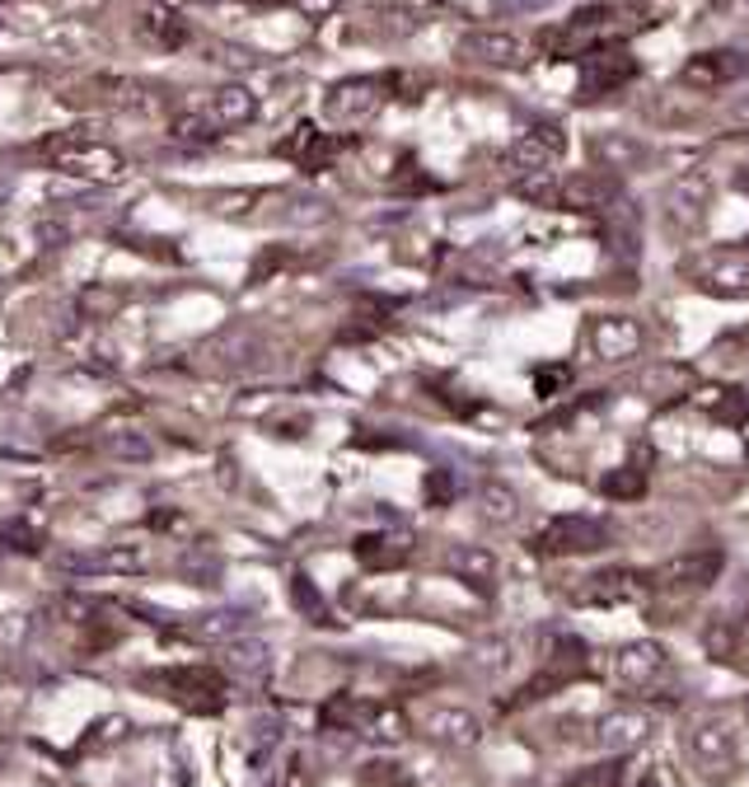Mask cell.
Masks as SVG:
<instances>
[{"instance_id":"cell-1","label":"cell","mask_w":749,"mask_h":787,"mask_svg":"<svg viewBox=\"0 0 749 787\" xmlns=\"http://www.w3.org/2000/svg\"><path fill=\"white\" fill-rule=\"evenodd\" d=\"M632 76H638V57L623 42H595L581 57V99H600L609 89H623Z\"/></svg>"},{"instance_id":"cell-2","label":"cell","mask_w":749,"mask_h":787,"mask_svg":"<svg viewBox=\"0 0 749 787\" xmlns=\"http://www.w3.org/2000/svg\"><path fill=\"white\" fill-rule=\"evenodd\" d=\"M689 755L702 778H731V769L740 764V731L731 722H698L689 731Z\"/></svg>"},{"instance_id":"cell-3","label":"cell","mask_w":749,"mask_h":787,"mask_svg":"<svg viewBox=\"0 0 749 787\" xmlns=\"http://www.w3.org/2000/svg\"><path fill=\"white\" fill-rule=\"evenodd\" d=\"M666 666H670L666 647H661V642H651V638L623 642V647L614 651V661H609V670H614V685H619V689H651V685L666 675Z\"/></svg>"},{"instance_id":"cell-4","label":"cell","mask_w":749,"mask_h":787,"mask_svg":"<svg viewBox=\"0 0 749 787\" xmlns=\"http://www.w3.org/2000/svg\"><path fill=\"white\" fill-rule=\"evenodd\" d=\"M749 71V52L740 48H712V52H693L684 66H679V85L689 89H721L736 85Z\"/></svg>"},{"instance_id":"cell-5","label":"cell","mask_w":749,"mask_h":787,"mask_svg":"<svg viewBox=\"0 0 749 787\" xmlns=\"http://www.w3.org/2000/svg\"><path fill=\"white\" fill-rule=\"evenodd\" d=\"M647 736H651V717L642 708H609L595 717V746L604 755L638 750V746H647Z\"/></svg>"},{"instance_id":"cell-6","label":"cell","mask_w":749,"mask_h":787,"mask_svg":"<svg viewBox=\"0 0 749 787\" xmlns=\"http://www.w3.org/2000/svg\"><path fill=\"white\" fill-rule=\"evenodd\" d=\"M590 352L600 362H632L642 352V324L632 314H600L590 324Z\"/></svg>"},{"instance_id":"cell-7","label":"cell","mask_w":749,"mask_h":787,"mask_svg":"<svg viewBox=\"0 0 749 787\" xmlns=\"http://www.w3.org/2000/svg\"><path fill=\"white\" fill-rule=\"evenodd\" d=\"M604 539L609 530L600 521H590V515H562V521H553L549 530L539 534V553H562V558H572V553H595L604 549Z\"/></svg>"},{"instance_id":"cell-8","label":"cell","mask_w":749,"mask_h":787,"mask_svg":"<svg viewBox=\"0 0 749 787\" xmlns=\"http://www.w3.org/2000/svg\"><path fill=\"white\" fill-rule=\"evenodd\" d=\"M721 549H693V553H679L670 562H661L651 577L656 587H684V591H698V587H712L717 572H721Z\"/></svg>"},{"instance_id":"cell-9","label":"cell","mask_w":749,"mask_h":787,"mask_svg":"<svg viewBox=\"0 0 749 787\" xmlns=\"http://www.w3.org/2000/svg\"><path fill=\"white\" fill-rule=\"evenodd\" d=\"M384 104V80H371V76H361V80H343V85H333V95H328V118L333 122H366L371 112H380Z\"/></svg>"},{"instance_id":"cell-10","label":"cell","mask_w":749,"mask_h":787,"mask_svg":"<svg viewBox=\"0 0 749 787\" xmlns=\"http://www.w3.org/2000/svg\"><path fill=\"white\" fill-rule=\"evenodd\" d=\"M445 562H450V572H455L469 591H479V596H492V591H496L502 562H496L492 549H483V544H455Z\"/></svg>"},{"instance_id":"cell-11","label":"cell","mask_w":749,"mask_h":787,"mask_svg":"<svg viewBox=\"0 0 749 787\" xmlns=\"http://www.w3.org/2000/svg\"><path fill=\"white\" fill-rule=\"evenodd\" d=\"M619 201H623L619 188L609 184L604 174H566L558 207H566V211H609V207H619Z\"/></svg>"},{"instance_id":"cell-12","label":"cell","mask_w":749,"mask_h":787,"mask_svg":"<svg viewBox=\"0 0 749 787\" xmlns=\"http://www.w3.org/2000/svg\"><path fill=\"white\" fill-rule=\"evenodd\" d=\"M712 207V178L708 174H679L674 188H670V220H679L684 230H693V225L708 216Z\"/></svg>"},{"instance_id":"cell-13","label":"cell","mask_w":749,"mask_h":787,"mask_svg":"<svg viewBox=\"0 0 749 787\" xmlns=\"http://www.w3.org/2000/svg\"><path fill=\"white\" fill-rule=\"evenodd\" d=\"M590 155L600 160L604 174H623V169H638L647 160V146L638 137H628V131H600V137L590 141Z\"/></svg>"},{"instance_id":"cell-14","label":"cell","mask_w":749,"mask_h":787,"mask_svg":"<svg viewBox=\"0 0 749 787\" xmlns=\"http://www.w3.org/2000/svg\"><path fill=\"white\" fill-rule=\"evenodd\" d=\"M426 731L441 740V746H460V750H469V746H479L483 740V722L473 717L469 708H441V712H431L426 717Z\"/></svg>"},{"instance_id":"cell-15","label":"cell","mask_w":749,"mask_h":787,"mask_svg":"<svg viewBox=\"0 0 749 787\" xmlns=\"http://www.w3.org/2000/svg\"><path fill=\"white\" fill-rule=\"evenodd\" d=\"M632 596H638V572H623V568L595 572L576 587L581 604H619V600H632Z\"/></svg>"},{"instance_id":"cell-16","label":"cell","mask_w":749,"mask_h":787,"mask_svg":"<svg viewBox=\"0 0 749 787\" xmlns=\"http://www.w3.org/2000/svg\"><path fill=\"white\" fill-rule=\"evenodd\" d=\"M464 52L487 61V66H520V61H525V42H520L515 33L487 29V33H469L464 38Z\"/></svg>"},{"instance_id":"cell-17","label":"cell","mask_w":749,"mask_h":787,"mask_svg":"<svg viewBox=\"0 0 749 787\" xmlns=\"http://www.w3.org/2000/svg\"><path fill=\"white\" fill-rule=\"evenodd\" d=\"M698 286L708 291V296H721V301H749V263H712L708 273L698 277Z\"/></svg>"},{"instance_id":"cell-18","label":"cell","mask_w":749,"mask_h":787,"mask_svg":"<svg viewBox=\"0 0 749 787\" xmlns=\"http://www.w3.org/2000/svg\"><path fill=\"white\" fill-rule=\"evenodd\" d=\"M211 118L220 127H244V122H254L258 118V99H254V89H244V85H225L211 95Z\"/></svg>"},{"instance_id":"cell-19","label":"cell","mask_w":749,"mask_h":787,"mask_svg":"<svg viewBox=\"0 0 749 787\" xmlns=\"http://www.w3.org/2000/svg\"><path fill=\"white\" fill-rule=\"evenodd\" d=\"M479 502H483V521L487 525H496V530H511L515 521H520V492L511 488V483H483V492H479Z\"/></svg>"},{"instance_id":"cell-20","label":"cell","mask_w":749,"mask_h":787,"mask_svg":"<svg viewBox=\"0 0 749 787\" xmlns=\"http://www.w3.org/2000/svg\"><path fill=\"white\" fill-rule=\"evenodd\" d=\"M642 390H647L656 403H670V399H679V394L693 390V371H689V366H674V362L651 366V371L642 375Z\"/></svg>"},{"instance_id":"cell-21","label":"cell","mask_w":749,"mask_h":787,"mask_svg":"<svg viewBox=\"0 0 749 787\" xmlns=\"http://www.w3.org/2000/svg\"><path fill=\"white\" fill-rule=\"evenodd\" d=\"M515 197L530 201V207H558V201H562V178L553 169L525 174V178H515Z\"/></svg>"},{"instance_id":"cell-22","label":"cell","mask_w":749,"mask_h":787,"mask_svg":"<svg viewBox=\"0 0 749 787\" xmlns=\"http://www.w3.org/2000/svg\"><path fill=\"white\" fill-rule=\"evenodd\" d=\"M600 492L609 502H638L647 492V474L642 469H609V474L600 479Z\"/></svg>"},{"instance_id":"cell-23","label":"cell","mask_w":749,"mask_h":787,"mask_svg":"<svg viewBox=\"0 0 749 787\" xmlns=\"http://www.w3.org/2000/svg\"><path fill=\"white\" fill-rule=\"evenodd\" d=\"M286 155H295V160H305L314 169V165H324L328 155H333V141H324L309 122H300V127H295V137L286 141Z\"/></svg>"},{"instance_id":"cell-24","label":"cell","mask_w":749,"mask_h":787,"mask_svg":"<svg viewBox=\"0 0 749 787\" xmlns=\"http://www.w3.org/2000/svg\"><path fill=\"white\" fill-rule=\"evenodd\" d=\"M558 160V155L543 146L534 131H525V137H515V146H511V165L515 169H525V174H539V169H549Z\"/></svg>"},{"instance_id":"cell-25","label":"cell","mask_w":749,"mask_h":787,"mask_svg":"<svg viewBox=\"0 0 749 787\" xmlns=\"http://www.w3.org/2000/svg\"><path fill=\"white\" fill-rule=\"evenodd\" d=\"M623 783V764L604 759V764H585V769H576L572 778H566V787H619Z\"/></svg>"},{"instance_id":"cell-26","label":"cell","mask_w":749,"mask_h":787,"mask_svg":"<svg viewBox=\"0 0 749 787\" xmlns=\"http://www.w3.org/2000/svg\"><path fill=\"white\" fill-rule=\"evenodd\" d=\"M708 413H712L717 422H745V413H749V394H745V390H712Z\"/></svg>"},{"instance_id":"cell-27","label":"cell","mask_w":749,"mask_h":787,"mask_svg":"<svg viewBox=\"0 0 749 787\" xmlns=\"http://www.w3.org/2000/svg\"><path fill=\"white\" fill-rule=\"evenodd\" d=\"M290 600L300 604L309 623H328V604H324L319 591H314V581H309V577H295V581H290Z\"/></svg>"},{"instance_id":"cell-28","label":"cell","mask_w":749,"mask_h":787,"mask_svg":"<svg viewBox=\"0 0 749 787\" xmlns=\"http://www.w3.org/2000/svg\"><path fill=\"white\" fill-rule=\"evenodd\" d=\"M390 539H361L356 544V558L366 562V568H394V562H403V553L398 549H384Z\"/></svg>"},{"instance_id":"cell-29","label":"cell","mask_w":749,"mask_h":787,"mask_svg":"<svg viewBox=\"0 0 749 787\" xmlns=\"http://www.w3.org/2000/svg\"><path fill=\"white\" fill-rule=\"evenodd\" d=\"M609 19H614V6H585V10H576L572 14V24H566V33H595V29H604Z\"/></svg>"},{"instance_id":"cell-30","label":"cell","mask_w":749,"mask_h":787,"mask_svg":"<svg viewBox=\"0 0 749 787\" xmlns=\"http://www.w3.org/2000/svg\"><path fill=\"white\" fill-rule=\"evenodd\" d=\"M174 137H178V141H211L216 131H211V122H207V118H197V112H188V118H178V122H174Z\"/></svg>"},{"instance_id":"cell-31","label":"cell","mask_w":749,"mask_h":787,"mask_svg":"<svg viewBox=\"0 0 749 787\" xmlns=\"http://www.w3.org/2000/svg\"><path fill=\"white\" fill-rule=\"evenodd\" d=\"M426 498H431V506H441V502H450L455 498V479L445 474V469H436V474L426 479Z\"/></svg>"},{"instance_id":"cell-32","label":"cell","mask_w":749,"mask_h":787,"mask_svg":"<svg viewBox=\"0 0 749 787\" xmlns=\"http://www.w3.org/2000/svg\"><path fill=\"white\" fill-rule=\"evenodd\" d=\"M534 137H539L543 146H549L553 155H562V150H566V131H562V127H553V122H539V127H534Z\"/></svg>"},{"instance_id":"cell-33","label":"cell","mask_w":749,"mask_h":787,"mask_svg":"<svg viewBox=\"0 0 749 787\" xmlns=\"http://www.w3.org/2000/svg\"><path fill=\"white\" fill-rule=\"evenodd\" d=\"M619 787H661V783H656L651 769H638V774H628V769H623V783H619Z\"/></svg>"},{"instance_id":"cell-34","label":"cell","mask_w":749,"mask_h":787,"mask_svg":"<svg viewBox=\"0 0 749 787\" xmlns=\"http://www.w3.org/2000/svg\"><path fill=\"white\" fill-rule=\"evenodd\" d=\"M333 6H337V0H300V10H305V14H314V19H319V14H328Z\"/></svg>"},{"instance_id":"cell-35","label":"cell","mask_w":749,"mask_h":787,"mask_svg":"<svg viewBox=\"0 0 749 787\" xmlns=\"http://www.w3.org/2000/svg\"><path fill=\"white\" fill-rule=\"evenodd\" d=\"M731 122H749V104H740V108L731 112Z\"/></svg>"}]
</instances>
